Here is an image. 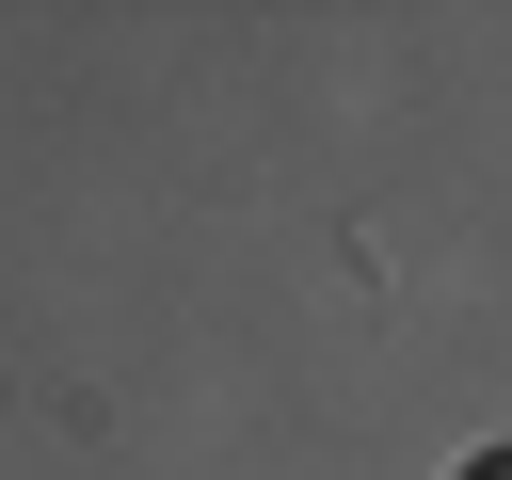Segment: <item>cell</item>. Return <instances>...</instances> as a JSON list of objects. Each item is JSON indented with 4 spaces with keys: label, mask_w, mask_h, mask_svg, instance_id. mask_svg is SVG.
I'll return each mask as SVG.
<instances>
[{
    "label": "cell",
    "mask_w": 512,
    "mask_h": 480,
    "mask_svg": "<svg viewBox=\"0 0 512 480\" xmlns=\"http://www.w3.org/2000/svg\"><path fill=\"white\" fill-rule=\"evenodd\" d=\"M464 480H512V448H496V464H464Z\"/></svg>",
    "instance_id": "cell-1"
}]
</instances>
